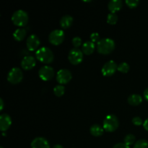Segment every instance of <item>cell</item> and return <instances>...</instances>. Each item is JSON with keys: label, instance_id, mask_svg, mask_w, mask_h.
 Segmentation results:
<instances>
[{"label": "cell", "instance_id": "cell-3", "mask_svg": "<svg viewBox=\"0 0 148 148\" xmlns=\"http://www.w3.org/2000/svg\"><path fill=\"white\" fill-rule=\"evenodd\" d=\"M119 126V121L115 115L110 114L106 116V117L104 119L103 128L105 131L108 132H113L118 129Z\"/></svg>", "mask_w": 148, "mask_h": 148}, {"label": "cell", "instance_id": "cell-22", "mask_svg": "<svg viewBox=\"0 0 148 148\" xmlns=\"http://www.w3.org/2000/svg\"><path fill=\"white\" fill-rule=\"evenodd\" d=\"M118 21V16L116 14V13H109L107 16V23L110 25L116 24Z\"/></svg>", "mask_w": 148, "mask_h": 148}, {"label": "cell", "instance_id": "cell-24", "mask_svg": "<svg viewBox=\"0 0 148 148\" xmlns=\"http://www.w3.org/2000/svg\"><path fill=\"white\" fill-rule=\"evenodd\" d=\"M130 65L126 63V62H122L118 65L117 70L119 71L120 72H122V73H127L130 70Z\"/></svg>", "mask_w": 148, "mask_h": 148}, {"label": "cell", "instance_id": "cell-20", "mask_svg": "<svg viewBox=\"0 0 148 148\" xmlns=\"http://www.w3.org/2000/svg\"><path fill=\"white\" fill-rule=\"evenodd\" d=\"M26 34H27V32H26L25 29L18 28L15 30V31L14 32L13 37H14V40H17V41H21V40H23L25 38Z\"/></svg>", "mask_w": 148, "mask_h": 148}, {"label": "cell", "instance_id": "cell-25", "mask_svg": "<svg viewBox=\"0 0 148 148\" xmlns=\"http://www.w3.org/2000/svg\"><path fill=\"white\" fill-rule=\"evenodd\" d=\"M134 148H148V142L146 140H140L134 144Z\"/></svg>", "mask_w": 148, "mask_h": 148}, {"label": "cell", "instance_id": "cell-6", "mask_svg": "<svg viewBox=\"0 0 148 148\" xmlns=\"http://www.w3.org/2000/svg\"><path fill=\"white\" fill-rule=\"evenodd\" d=\"M68 59L69 62L73 65H77L82 62L83 53L82 51L77 48L71 49L68 54Z\"/></svg>", "mask_w": 148, "mask_h": 148}, {"label": "cell", "instance_id": "cell-4", "mask_svg": "<svg viewBox=\"0 0 148 148\" xmlns=\"http://www.w3.org/2000/svg\"><path fill=\"white\" fill-rule=\"evenodd\" d=\"M12 21L15 25L24 27L28 22V15L24 10H19L14 12L12 16Z\"/></svg>", "mask_w": 148, "mask_h": 148}, {"label": "cell", "instance_id": "cell-10", "mask_svg": "<svg viewBox=\"0 0 148 148\" xmlns=\"http://www.w3.org/2000/svg\"><path fill=\"white\" fill-rule=\"evenodd\" d=\"M39 77L43 81H49L53 78L54 75V70L50 66H43L38 71Z\"/></svg>", "mask_w": 148, "mask_h": 148}, {"label": "cell", "instance_id": "cell-35", "mask_svg": "<svg viewBox=\"0 0 148 148\" xmlns=\"http://www.w3.org/2000/svg\"><path fill=\"white\" fill-rule=\"evenodd\" d=\"M0 148H3V147H0Z\"/></svg>", "mask_w": 148, "mask_h": 148}, {"label": "cell", "instance_id": "cell-1", "mask_svg": "<svg viewBox=\"0 0 148 148\" xmlns=\"http://www.w3.org/2000/svg\"><path fill=\"white\" fill-rule=\"evenodd\" d=\"M115 49V43L111 38L101 39L97 43V50L101 54L107 55L111 53Z\"/></svg>", "mask_w": 148, "mask_h": 148}, {"label": "cell", "instance_id": "cell-16", "mask_svg": "<svg viewBox=\"0 0 148 148\" xmlns=\"http://www.w3.org/2000/svg\"><path fill=\"white\" fill-rule=\"evenodd\" d=\"M95 43L92 41H86L83 43L82 46V53L86 55H90L95 51Z\"/></svg>", "mask_w": 148, "mask_h": 148}, {"label": "cell", "instance_id": "cell-32", "mask_svg": "<svg viewBox=\"0 0 148 148\" xmlns=\"http://www.w3.org/2000/svg\"><path fill=\"white\" fill-rule=\"evenodd\" d=\"M144 97L146 101H148V88H146L145 90L144 91Z\"/></svg>", "mask_w": 148, "mask_h": 148}, {"label": "cell", "instance_id": "cell-15", "mask_svg": "<svg viewBox=\"0 0 148 148\" xmlns=\"http://www.w3.org/2000/svg\"><path fill=\"white\" fill-rule=\"evenodd\" d=\"M123 3L121 0H112L108 4V8L111 13H116L121 9Z\"/></svg>", "mask_w": 148, "mask_h": 148}, {"label": "cell", "instance_id": "cell-34", "mask_svg": "<svg viewBox=\"0 0 148 148\" xmlns=\"http://www.w3.org/2000/svg\"><path fill=\"white\" fill-rule=\"evenodd\" d=\"M52 148H64L63 146H62L61 145H55Z\"/></svg>", "mask_w": 148, "mask_h": 148}, {"label": "cell", "instance_id": "cell-17", "mask_svg": "<svg viewBox=\"0 0 148 148\" xmlns=\"http://www.w3.org/2000/svg\"><path fill=\"white\" fill-rule=\"evenodd\" d=\"M73 23V18L70 15H64L61 18L60 25L63 29H67L70 27Z\"/></svg>", "mask_w": 148, "mask_h": 148}, {"label": "cell", "instance_id": "cell-29", "mask_svg": "<svg viewBox=\"0 0 148 148\" xmlns=\"http://www.w3.org/2000/svg\"><path fill=\"white\" fill-rule=\"evenodd\" d=\"M132 123L136 126H140L141 124H143V121L140 117L135 116L132 119Z\"/></svg>", "mask_w": 148, "mask_h": 148}, {"label": "cell", "instance_id": "cell-26", "mask_svg": "<svg viewBox=\"0 0 148 148\" xmlns=\"http://www.w3.org/2000/svg\"><path fill=\"white\" fill-rule=\"evenodd\" d=\"M125 2L130 8H135L140 4L139 0H126Z\"/></svg>", "mask_w": 148, "mask_h": 148}, {"label": "cell", "instance_id": "cell-5", "mask_svg": "<svg viewBox=\"0 0 148 148\" xmlns=\"http://www.w3.org/2000/svg\"><path fill=\"white\" fill-rule=\"evenodd\" d=\"M23 78V71L18 67H14L10 69L7 75V80L9 82L16 85L20 83Z\"/></svg>", "mask_w": 148, "mask_h": 148}, {"label": "cell", "instance_id": "cell-9", "mask_svg": "<svg viewBox=\"0 0 148 148\" xmlns=\"http://www.w3.org/2000/svg\"><path fill=\"white\" fill-rule=\"evenodd\" d=\"M72 73L66 69H62L58 71L56 75V80L61 85L68 83L72 79Z\"/></svg>", "mask_w": 148, "mask_h": 148}, {"label": "cell", "instance_id": "cell-23", "mask_svg": "<svg viewBox=\"0 0 148 148\" xmlns=\"http://www.w3.org/2000/svg\"><path fill=\"white\" fill-rule=\"evenodd\" d=\"M124 143H125L127 145L130 146L134 144V142H135V137H134V135H133V134H129L125 136V137H124Z\"/></svg>", "mask_w": 148, "mask_h": 148}, {"label": "cell", "instance_id": "cell-21", "mask_svg": "<svg viewBox=\"0 0 148 148\" xmlns=\"http://www.w3.org/2000/svg\"><path fill=\"white\" fill-rule=\"evenodd\" d=\"M65 88L63 85H56L53 88V93L57 97H62L64 94Z\"/></svg>", "mask_w": 148, "mask_h": 148}, {"label": "cell", "instance_id": "cell-11", "mask_svg": "<svg viewBox=\"0 0 148 148\" xmlns=\"http://www.w3.org/2000/svg\"><path fill=\"white\" fill-rule=\"evenodd\" d=\"M40 40L39 38L36 35L32 34L27 38V41H26V46L27 49L30 51H36L40 46Z\"/></svg>", "mask_w": 148, "mask_h": 148}, {"label": "cell", "instance_id": "cell-13", "mask_svg": "<svg viewBox=\"0 0 148 148\" xmlns=\"http://www.w3.org/2000/svg\"><path fill=\"white\" fill-rule=\"evenodd\" d=\"M31 148H51L50 144L43 137H36L32 141Z\"/></svg>", "mask_w": 148, "mask_h": 148}, {"label": "cell", "instance_id": "cell-2", "mask_svg": "<svg viewBox=\"0 0 148 148\" xmlns=\"http://www.w3.org/2000/svg\"><path fill=\"white\" fill-rule=\"evenodd\" d=\"M36 57L39 62L43 64L51 63L54 59V56L50 49L47 47H41L36 52Z\"/></svg>", "mask_w": 148, "mask_h": 148}, {"label": "cell", "instance_id": "cell-28", "mask_svg": "<svg viewBox=\"0 0 148 148\" xmlns=\"http://www.w3.org/2000/svg\"><path fill=\"white\" fill-rule=\"evenodd\" d=\"M90 41H92V43H98V42L100 41V36L99 34L98 33H92V34L90 35Z\"/></svg>", "mask_w": 148, "mask_h": 148}, {"label": "cell", "instance_id": "cell-31", "mask_svg": "<svg viewBox=\"0 0 148 148\" xmlns=\"http://www.w3.org/2000/svg\"><path fill=\"white\" fill-rule=\"evenodd\" d=\"M143 127H144L145 130L148 131V119H147L144 121V123H143Z\"/></svg>", "mask_w": 148, "mask_h": 148}, {"label": "cell", "instance_id": "cell-19", "mask_svg": "<svg viewBox=\"0 0 148 148\" xmlns=\"http://www.w3.org/2000/svg\"><path fill=\"white\" fill-rule=\"evenodd\" d=\"M103 130L104 129L99 124H93L91 126L90 132V134L94 137H100L103 134Z\"/></svg>", "mask_w": 148, "mask_h": 148}, {"label": "cell", "instance_id": "cell-14", "mask_svg": "<svg viewBox=\"0 0 148 148\" xmlns=\"http://www.w3.org/2000/svg\"><path fill=\"white\" fill-rule=\"evenodd\" d=\"M12 124V119L8 114H1L0 116V130L1 132L7 131Z\"/></svg>", "mask_w": 148, "mask_h": 148}, {"label": "cell", "instance_id": "cell-30", "mask_svg": "<svg viewBox=\"0 0 148 148\" xmlns=\"http://www.w3.org/2000/svg\"><path fill=\"white\" fill-rule=\"evenodd\" d=\"M113 148H130V146L127 145L125 143H118L116 144Z\"/></svg>", "mask_w": 148, "mask_h": 148}, {"label": "cell", "instance_id": "cell-12", "mask_svg": "<svg viewBox=\"0 0 148 148\" xmlns=\"http://www.w3.org/2000/svg\"><path fill=\"white\" fill-rule=\"evenodd\" d=\"M36 59L32 56H26L21 62V66L25 70H30L36 66Z\"/></svg>", "mask_w": 148, "mask_h": 148}, {"label": "cell", "instance_id": "cell-33", "mask_svg": "<svg viewBox=\"0 0 148 148\" xmlns=\"http://www.w3.org/2000/svg\"><path fill=\"white\" fill-rule=\"evenodd\" d=\"M0 103H1V107H0V111H2L3 108H4V101H3L2 98L0 99Z\"/></svg>", "mask_w": 148, "mask_h": 148}, {"label": "cell", "instance_id": "cell-7", "mask_svg": "<svg viewBox=\"0 0 148 148\" xmlns=\"http://www.w3.org/2000/svg\"><path fill=\"white\" fill-rule=\"evenodd\" d=\"M64 39V33L62 30H53L50 33L49 36V40L51 44L54 46H58L62 43Z\"/></svg>", "mask_w": 148, "mask_h": 148}, {"label": "cell", "instance_id": "cell-27", "mask_svg": "<svg viewBox=\"0 0 148 148\" xmlns=\"http://www.w3.org/2000/svg\"><path fill=\"white\" fill-rule=\"evenodd\" d=\"M72 44L75 46V48L78 49L81 46V44H82V39L79 37H77V36L73 38V39H72Z\"/></svg>", "mask_w": 148, "mask_h": 148}, {"label": "cell", "instance_id": "cell-8", "mask_svg": "<svg viewBox=\"0 0 148 148\" xmlns=\"http://www.w3.org/2000/svg\"><path fill=\"white\" fill-rule=\"evenodd\" d=\"M118 69V66H117L116 63L114 61L111 60L107 62L103 66L101 72L103 76L106 77H110L114 75L116 71Z\"/></svg>", "mask_w": 148, "mask_h": 148}, {"label": "cell", "instance_id": "cell-18", "mask_svg": "<svg viewBox=\"0 0 148 148\" xmlns=\"http://www.w3.org/2000/svg\"><path fill=\"white\" fill-rule=\"evenodd\" d=\"M127 101L131 106H138L143 102V98L137 94H132L129 96Z\"/></svg>", "mask_w": 148, "mask_h": 148}]
</instances>
